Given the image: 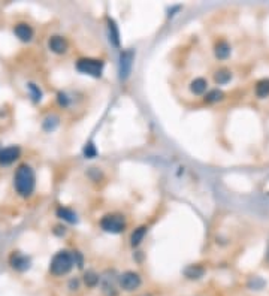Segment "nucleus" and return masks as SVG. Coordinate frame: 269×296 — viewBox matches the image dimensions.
Masks as SVG:
<instances>
[{
	"label": "nucleus",
	"instance_id": "f257e3e1",
	"mask_svg": "<svg viewBox=\"0 0 269 296\" xmlns=\"http://www.w3.org/2000/svg\"><path fill=\"white\" fill-rule=\"evenodd\" d=\"M35 186H36V175H35V171L32 169V166H29L26 163L19 165L14 175L15 192L22 197H29L35 192Z\"/></svg>",
	"mask_w": 269,
	"mask_h": 296
},
{
	"label": "nucleus",
	"instance_id": "f03ea898",
	"mask_svg": "<svg viewBox=\"0 0 269 296\" xmlns=\"http://www.w3.org/2000/svg\"><path fill=\"white\" fill-rule=\"evenodd\" d=\"M74 256L69 252H58L54 255V257L50 262V272L54 277H61L69 274L71 269L74 268Z\"/></svg>",
	"mask_w": 269,
	"mask_h": 296
},
{
	"label": "nucleus",
	"instance_id": "7ed1b4c3",
	"mask_svg": "<svg viewBox=\"0 0 269 296\" xmlns=\"http://www.w3.org/2000/svg\"><path fill=\"white\" fill-rule=\"evenodd\" d=\"M103 61L97 60V59H79L77 61V69L84 74V75H90L99 78L103 72Z\"/></svg>",
	"mask_w": 269,
	"mask_h": 296
},
{
	"label": "nucleus",
	"instance_id": "20e7f679",
	"mask_svg": "<svg viewBox=\"0 0 269 296\" xmlns=\"http://www.w3.org/2000/svg\"><path fill=\"white\" fill-rule=\"evenodd\" d=\"M100 227L109 234H121L126 229V220L117 214H108L100 220Z\"/></svg>",
	"mask_w": 269,
	"mask_h": 296
},
{
	"label": "nucleus",
	"instance_id": "39448f33",
	"mask_svg": "<svg viewBox=\"0 0 269 296\" xmlns=\"http://www.w3.org/2000/svg\"><path fill=\"white\" fill-rule=\"evenodd\" d=\"M118 284H120V287H121L123 290H126V292H133V290H136V289L141 287L142 278H141V276L138 274V272H134V271H126V272H123V274L120 276Z\"/></svg>",
	"mask_w": 269,
	"mask_h": 296
},
{
	"label": "nucleus",
	"instance_id": "423d86ee",
	"mask_svg": "<svg viewBox=\"0 0 269 296\" xmlns=\"http://www.w3.org/2000/svg\"><path fill=\"white\" fill-rule=\"evenodd\" d=\"M19 154H21V150H19V147H15V145L0 148V165H3V166L12 165L15 160L19 158Z\"/></svg>",
	"mask_w": 269,
	"mask_h": 296
},
{
	"label": "nucleus",
	"instance_id": "0eeeda50",
	"mask_svg": "<svg viewBox=\"0 0 269 296\" xmlns=\"http://www.w3.org/2000/svg\"><path fill=\"white\" fill-rule=\"evenodd\" d=\"M9 265L18 272H24L30 268V259L21 253H12L9 257Z\"/></svg>",
	"mask_w": 269,
	"mask_h": 296
},
{
	"label": "nucleus",
	"instance_id": "6e6552de",
	"mask_svg": "<svg viewBox=\"0 0 269 296\" xmlns=\"http://www.w3.org/2000/svg\"><path fill=\"white\" fill-rule=\"evenodd\" d=\"M14 33L22 42H30L33 39V35H35L32 26H29L27 22H19V24H17L14 27Z\"/></svg>",
	"mask_w": 269,
	"mask_h": 296
},
{
	"label": "nucleus",
	"instance_id": "1a4fd4ad",
	"mask_svg": "<svg viewBox=\"0 0 269 296\" xmlns=\"http://www.w3.org/2000/svg\"><path fill=\"white\" fill-rule=\"evenodd\" d=\"M132 60H133V51H124L121 53L120 57V74H121V79H126L130 74L132 69Z\"/></svg>",
	"mask_w": 269,
	"mask_h": 296
},
{
	"label": "nucleus",
	"instance_id": "9d476101",
	"mask_svg": "<svg viewBox=\"0 0 269 296\" xmlns=\"http://www.w3.org/2000/svg\"><path fill=\"white\" fill-rule=\"evenodd\" d=\"M48 47L56 54H64L67 51V40L61 36H51L48 40Z\"/></svg>",
	"mask_w": 269,
	"mask_h": 296
},
{
	"label": "nucleus",
	"instance_id": "9b49d317",
	"mask_svg": "<svg viewBox=\"0 0 269 296\" xmlns=\"http://www.w3.org/2000/svg\"><path fill=\"white\" fill-rule=\"evenodd\" d=\"M231 45L226 40H218L214 47V54L218 60H226L231 56Z\"/></svg>",
	"mask_w": 269,
	"mask_h": 296
},
{
	"label": "nucleus",
	"instance_id": "f8f14e48",
	"mask_svg": "<svg viewBox=\"0 0 269 296\" xmlns=\"http://www.w3.org/2000/svg\"><path fill=\"white\" fill-rule=\"evenodd\" d=\"M208 88V81L205 78H194L192 82H190V92L196 96H200L207 92Z\"/></svg>",
	"mask_w": 269,
	"mask_h": 296
},
{
	"label": "nucleus",
	"instance_id": "ddd939ff",
	"mask_svg": "<svg viewBox=\"0 0 269 296\" xmlns=\"http://www.w3.org/2000/svg\"><path fill=\"white\" fill-rule=\"evenodd\" d=\"M204 274H205V268L200 266V265H190L184 271V276L189 280H199V278L204 277Z\"/></svg>",
	"mask_w": 269,
	"mask_h": 296
},
{
	"label": "nucleus",
	"instance_id": "4468645a",
	"mask_svg": "<svg viewBox=\"0 0 269 296\" xmlns=\"http://www.w3.org/2000/svg\"><path fill=\"white\" fill-rule=\"evenodd\" d=\"M231 79H232V72H231L229 69H226V67H221V69H218V71L214 74V81H215V84H218V85L228 84Z\"/></svg>",
	"mask_w": 269,
	"mask_h": 296
},
{
	"label": "nucleus",
	"instance_id": "2eb2a0df",
	"mask_svg": "<svg viewBox=\"0 0 269 296\" xmlns=\"http://www.w3.org/2000/svg\"><path fill=\"white\" fill-rule=\"evenodd\" d=\"M254 92H256V96L259 99H265L269 96V79L268 78H263L260 81H257L256 87H254Z\"/></svg>",
	"mask_w": 269,
	"mask_h": 296
},
{
	"label": "nucleus",
	"instance_id": "dca6fc26",
	"mask_svg": "<svg viewBox=\"0 0 269 296\" xmlns=\"http://www.w3.org/2000/svg\"><path fill=\"white\" fill-rule=\"evenodd\" d=\"M82 281H84V284L87 287L93 289V287H96L99 284L100 277H99V274H96L95 271H87L85 274H84V277H82Z\"/></svg>",
	"mask_w": 269,
	"mask_h": 296
},
{
	"label": "nucleus",
	"instance_id": "f3484780",
	"mask_svg": "<svg viewBox=\"0 0 269 296\" xmlns=\"http://www.w3.org/2000/svg\"><path fill=\"white\" fill-rule=\"evenodd\" d=\"M102 293L105 296H117L118 290L115 289V284L112 283L109 278H103V281H102Z\"/></svg>",
	"mask_w": 269,
	"mask_h": 296
},
{
	"label": "nucleus",
	"instance_id": "a211bd4d",
	"mask_svg": "<svg viewBox=\"0 0 269 296\" xmlns=\"http://www.w3.org/2000/svg\"><path fill=\"white\" fill-rule=\"evenodd\" d=\"M57 216H58L60 218L66 220V221H69V223H75V221H77V214H75L72 210L66 208V207H60V208L57 210Z\"/></svg>",
	"mask_w": 269,
	"mask_h": 296
},
{
	"label": "nucleus",
	"instance_id": "6ab92c4d",
	"mask_svg": "<svg viewBox=\"0 0 269 296\" xmlns=\"http://www.w3.org/2000/svg\"><path fill=\"white\" fill-rule=\"evenodd\" d=\"M223 98H224V93L221 92V90H211V92H208L205 95V102L207 103H215V102L223 100Z\"/></svg>",
	"mask_w": 269,
	"mask_h": 296
},
{
	"label": "nucleus",
	"instance_id": "aec40b11",
	"mask_svg": "<svg viewBox=\"0 0 269 296\" xmlns=\"http://www.w3.org/2000/svg\"><path fill=\"white\" fill-rule=\"evenodd\" d=\"M145 232H147V227H145V226H142V227H139V229H136V231H134V232L132 234L130 241H132V245H133V247L141 244V241H142V239H144V237H145Z\"/></svg>",
	"mask_w": 269,
	"mask_h": 296
},
{
	"label": "nucleus",
	"instance_id": "412c9836",
	"mask_svg": "<svg viewBox=\"0 0 269 296\" xmlns=\"http://www.w3.org/2000/svg\"><path fill=\"white\" fill-rule=\"evenodd\" d=\"M109 35H111V39L114 40V45H118V30L112 21H109Z\"/></svg>",
	"mask_w": 269,
	"mask_h": 296
},
{
	"label": "nucleus",
	"instance_id": "4be33fe9",
	"mask_svg": "<svg viewBox=\"0 0 269 296\" xmlns=\"http://www.w3.org/2000/svg\"><path fill=\"white\" fill-rule=\"evenodd\" d=\"M29 90L32 92V96H33V100L35 102H38V100H40V96H42V93H40V90L35 85V84H29Z\"/></svg>",
	"mask_w": 269,
	"mask_h": 296
},
{
	"label": "nucleus",
	"instance_id": "5701e85b",
	"mask_svg": "<svg viewBox=\"0 0 269 296\" xmlns=\"http://www.w3.org/2000/svg\"><path fill=\"white\" fill-rule=\"evenodd\" d=\"M69 286H71V289H72V290H78V287H79V283H78V280H72Z\"/></svg>",
	"mask_w": 269,
	"mask_h": 296
},
{
	"label": "nucleus",
	"instance_id": "b1692460",
	"mask_svg": "<svg viewBox=\"0 0 269 296\" xmlns=\"http://www.w3.org/2000/svg\"><path fill=\"white\" fill-rule=\"evenodd\" d=\"M266 262H268V265H269V248H268V253H266Z\"/></svg>",
	"mask_w": 269,
	"mask_h": 296
}]
</instances>
